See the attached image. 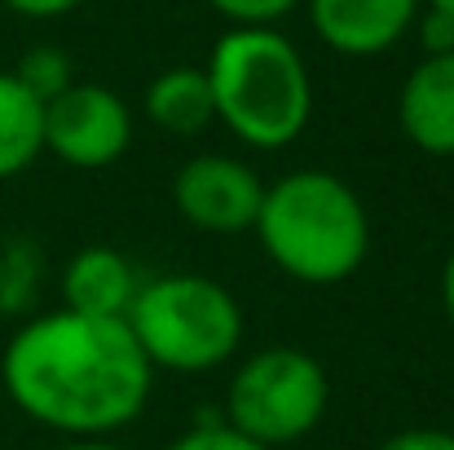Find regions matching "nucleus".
I'll list each match as a JSON object with an SVG mask.
<instances>
[{
	"label": "nucleus",
	"instance_id": "obj_13",
	"mask_svg": "<svg viewBox=\"0 0 454 450\" xmlns=\"http://www.w3.org/2000/svg\"><path fill=\"white\" fill-rule=\"evenodd\" d=\"M40 279H44V252L31 239H9L0 248V313L22 318L40 300Z\"/></svg>",
	"mask_w": 454,
	"mask_h": 450
},
{
	"label": "nucleus",
	"instance_id": "obj_17",
	"mask_svg": "<svg viewBox=\"0 0 454 450\" xmlns=\"http://www.w3.org/2000/svg\"><path fill=\"white\" fill-rule=\"evenodd\" d=\"M415 27H419L424 58H433V53H454V18L450 13L428 9V13H419V18H415Z\"/></svg>",
	"mask_w": 454,
	"mask_h": 450
},
{
	"label": "nucleus",
	"instance_id": "obj_7",
	"mask_svg": "<svg viewBox=\"0 0 454 450\" xmlns=\"http://www.w3.org/2000/svg\"><path fill=\"white\" fill-rule=\"evenodd\" d=\"M265 199V181L256 177L252 163L234 154H194L181 163L172 181V203L176 212L207 234H243L256 225Z\"/></svg>",
	"mask_w": 454,
	"mask_h": 450
},
{
	"label": "nucleus",
	"instance_id": "obj_19",
	"mask_svg": "<svg viewBox=\"0 0 454 450\" xmlns=\"http://www.w3.org/2000/svg\"><path fill=\"white\" fill-rule=\"evenodd\" d=\"M4 4L22 18H62V13L80 9L84 0H4Z\"/></svg>",
	"mask_w": 454,
	"mask_h": 450
},
{
	"label": "nucleus",
	"instance_id": "obj_2",
	"mask_svg": "<svg viewBox=\"0 0 454 450\" xmlns=\"http://www.w3.org/2000/svg\"><path fill=\"white\" fill-rule=\"evenodd\" d=\"M252 230L261 252L304 288H335L353 279L371 252L366 203L326 168H301L265 186Z\"/></svg>",
	"mask_w": 454,
	"mask_h": 450
},
{
	"label": "nucleus",
	"instance_id": "obj_1",
	"mask_svg": "<svg viewBox=\"0 0 454 450\" xmlns=\"http://www.w3.org/2000/svg\"><path fill=\"white\" fill-rule=\"evenodd\" d=\"M151 375L129 322L71 309L27 318L0 353L9 402L71 442L129 429L151 402Z\"/></svg>",
	"mask_w": 454,
	"mask_h": 450
},
{
	"label": "nucleus",
	"instance_id": "obj_10",
	"mask_svg": "<svg viewBox=\"0 0 454 450\" xmlns=\"http://www.w3.org/2000/svg\"><path fill=\"white\" fill-rule=\"evenodd\" d=\"M142 279L133 261L115 248H80L62 270V309L89 318H129Z\"/></svg>",
	"mask_w": 454,
	"mask_h": 450
},
{
	"label": "nucleus",
	"instance_id": "obj_5",
	"mask_svg": "<svg viewBox=\"0 0 454 450\" xmlns=\"http://www.w3.org/2000/svg\"><path fill=\"white\" fill-rule=\"evenodd\" d=\"M331 402V380L313 353L274 344L239 362L225 398V424L247 442L274 450L309 438Z\"/></svg>",
	"mask_w": 454,
	"mask_h": 450
},
{
	"label": "nucleus",
	"instance_id": "obj_15",
	"mask_svg": "<svg viewBox=\"0 0 454 450\" xmlns=\"http://www.w3.org/2000/svg\"><path fill=\"white\" fill-rule=\"evenodd\" d=\"M230 27H278L301 0H207Z\"/></svg>",
	"mask_w": 454,
	"mask_h": 450
},
{
	"label": "nucleus",
	"instance_id": "obj_12",
	"mask_svg": "<svg viewBox=\"0 0 454 450\" xmlns=\"http://www.w3.org/2000/svg\"><path fill=\"white\" fill-rule=\"evenodd\" d=\"M44 150V107L13 80V71H0V181H13L27 172Z\"/></svg>",
	"mask_w": 454,
	"mask_h": 450
},
{
	"label": "nucleus",
	"instance_id": "obj_3",
	"mask_svg": "<svg viewBox=\"0 0 454 450\" xmlns=\"http://www.w3.org/2000/svg\"><path fill=\"white\" fill-rule=\"evenodd\" d=\"M216 120L247 146L283 150L309 129L313 80L301 49L278 27H230L207 67Z\"/></svg>",
	"mask_w": 454,
	"mask_h": 450
},
{
	"label": "nucleus",
	"instance_id": "obj_21",
	"mask_svg": "<svg viewBox=\"0 0 454 450\" xmlns=\"http://www.w3.org/2000/svg\"><path fill=\"white\" fill-rule=\"evenodd\" d=\"M58 450H124V446H115L106 438H75V442H67V446H58Z\"/></svg>",
	"mask_w": 454,
	"mask_h": 450
},
{
	"label": "nucleus",
	"instance_id": "obj_14",
	"mask_svg": "<svg viewBox=\"0 0 454 450\" xmlns=\"http://www.w3.org/2000/svg\"><path fill=\"white\" fill-rule=\"evenodd\" d=\"M13 80L44 107V102H53L58 93H67L75 80H71V58L62 53V49H53V44H35V49H27L22 58H18V67H13Z\"/></svg>",
	"mask_w": 454,
	"mask_h": 450
},
{
	"label": "nucleus",
	"instance_id": "obj_8",
	"mask_svg": "<svg viewBox=\"0 0 454 450\" xmlns=\"http://www.w3.org/2000/svg\"><path fill=\"white\" fill-rule=\"evenodd\" d=\"M415 18L419 0H309V22L317 40L344 58L388 53Z\"/></svg>",
	"mask_w": 454,
	"mask_h": 450
},
{
	"label": "nucleus",
	"instance_id": "obj_9",
	"mask_svg": "<svg viewBox=\"0 0 454 450\" xmlns=\"http://www.w3.org/2000/svg\"><path fill=\"white\" fill-rule=\"evenodd\" d=\"M397 124L415 150L454 159V53H433L411 67L397 93Z\"/></svg>",
	"mask_w": 454,
	"mask_h": 450
},
{
	"label": "nucleus",
	"instance_id": "obj_16",
	"mask_svg": "<svg viewBox=\"0 0 454 450\" xmlns=\"http://www.w3.org/2000/svg\"><path fill=\"white\" fill-rule=\"evenodd\" d=\"M163 450H265V446L247 442V438L234 433L225 420H207V424H194L190 433H181L176 442H168Z\"/></svg>",
	"mask_w": 454,
	"mask_h": 450
},
{
	"label": "nucleus",
	"instance_id": "obj_22",
	"mask_svg": "<svg viewBox=\"0 0 454 450\" xmlns=\"http://www.w3.org/2000/svg\"><path fill=\"white\" fill-rule=\"evenodd\" d=\"M428 9H442V13H450L454 18V0H428Z\"/></svg>",
	"mask_w": 454,
	"mask_h": 450
},
{
	"label": "nucleus",
	"instance_id": "obj_11",
	"mask_svg": "<svg viewBox=\"0 0 454 450\" xmlns=\"http://www.w3.org/2000/svg\"><path fill=\"white\" fill-rule=\"evenodd\" d=\"M146 120L172 138H199L207 124H216L207 75L199 67H172L154 75L146 89Z\"/></svg>",
	"mask_w": 454,
	"mask_h": 450
},
{
	"label": "nucleus",
	"instance_id": "obj_4",
	"mask_svg": "<svg viewBox=\"0 0 454 450\" xmlns=\"http://www.w3.org/2000/svg\"><path fill=\"white\" fill-rule=\"evenodd\" d=\"M124 322L151 371H216L243 344V304L207 274H163L142 283Z\"/></svg>",
	"mask_w": 454,
	"mask_h": 450
},
{
	"label": "nucleus",
	"instance_id": "obj_6",
	"mask_svg": "<svg viewBox=\"0 0 454 450\" xmlns=\"http://www.w3.org/2000/svg\"><path fill=\"white\" fill-rule=\"evenodd\" d=\"M133 146L129 102L106 84H71L53 102H44V150L71 168L98 172L111 168Z\"/></svg>",
	"mask_w": 454,
	"mask_h": 450
},
{
	"label": "nucleus",
	"instance_id": "obj_18",
	"mask_svg": "<svg viewBox=\"0 0 454 450\" xmlns=\"http://www.w3.org/2000/svg\"><path fill=\"white\" fill-rule=\"evenodd\" d=\"M380 450H454V433H446V429H406V433H393Z\"/></svg>",
	"mask_w": 454,
	"mask_h": 450
},
{
	"label": "nucleus",
	"instance_id": "obj_20",
	"mask_svg": "<svg viewBox=\"0 0 454 450\" xmlns=\"http://www.w3.org/2000/svg\"><path fill=\"white\" fill-rule=\"evenodd\" d=\"M442 300H446V313H450V322H454V248H450V257H446V270H442Z\"/></svg>",
	"mask_w": 454,
	"mask_h": 450
}]
</instances>
